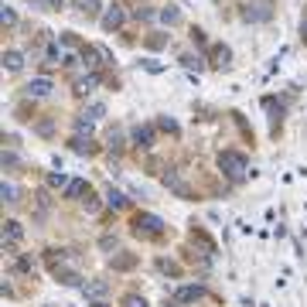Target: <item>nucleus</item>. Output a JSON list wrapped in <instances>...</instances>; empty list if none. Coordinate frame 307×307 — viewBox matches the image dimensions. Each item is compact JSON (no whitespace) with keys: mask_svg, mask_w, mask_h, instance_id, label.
<instances>
[{"mask_svg":"<svg viewBox=\"0 0 307 307\" xmlns=\"http://www.w3.org/2000/svg\"><path fill=\"white\" fill-rule=\"evenodd\" d=\"M218 164H222L229 174H242V168H246V160L239 157V154H232V150H226V154L218 157Z\"/></svg>","mask_w":307,"mask_h":307,"instance_id":"f257e3e1","label":"nucleus"},{"mask_svg":"<svg viewBox=\"0 0 307 307\" xmlns=\"http://www.w3.org/2000/svg\"><path fill=\"white\" fill-rule=\"evenodd\" d=\"M120 24H123V11H120V7H109V11L102 14V27H106V31H113Z\"/></svg>","mask_w":307,"mask_h":307,"instance_id":"f03ea898","label":"nucleus"},{"mask_svg":"<svg viewBox=\"0 0 307 307\" xmlns=\"http://www.w3.org/2000/svg\"><path fill=\"white\" fill-rule=\"evenodd\" d=\"M136 229H144V232H160V218L157 215H136Z\"/></svg>","mask_w":307,"mask_h":307,"instance_id":"7ed1b4c3","label":"nucleus"},{"mask_svg":"<svg viewBox=\"0 0 307 307\" xmlns=\"http://www.w3.org/2000/svg\"><path fill=\"white\" fill-rule=\"evenodd\" d=\"M150 140H154V126H136L133 130V144L136 147H150Z\"/></svg>","mask_w":307,"mask_h":307,"instance_id":"20e7f679","label":"nucleus"},{"mask_svg":"<svg viewBox=\"0 0 307 307\" xmlns=\"http://www.w3.org/2000/svg\"><path fill=\"white\" fill-rule=\"evenodd\" d=\"M21 236H24L21 222H7V226H4V239H7V246H14V242H21Z\"/></svg>","mask_w":307,"mask_h":307,"instance_id":"39448f33","label":"nucleus"},{"mask_svg":"<svg viewBox=\"0 0 307 307\" xmlns=\"http://www.w3.org/2000/svg\"><path fill=\"white\" fill-rule=\"evenodd\" d=\"M51 92V82L48 79H31L27 82V96H48Z\"/></svg>","mask_w":307,"mask_h":307,"instance_id":"423d86ee","label":"nucleus"},{"mask_svg":"<svg viewBox=\"0 0 307 307\" xmlns=\"http://www.w3.org/2000/svg\"><path fill=\"white\" fill-rule=\"evenodd\" d=\"M4 65L11 68V72H17V68L24 65V55L21 51H7V55H4Z\"/></svg>","mask_w":307,"mask_h":307,"instance_id":"0eeeda50","label":"nucleus"},{"mask_svg":"<svg viewBox=\"0 0 307 307\" xmlns=\"http://www.w3.org/2000/svg\"><path fill=\"white\" fill-rule=\"evenodd\" d=\"M212 58H215V65L226 68L229 65V48L226 45H215V48H212Z\"/></svg>","mask_w":307,"mask_h":307,"instance_id":"6e6552de","label":"nucleus"},{"mask_svg":"<svg viewBox=\"0 0 307 307\" xmlns=\"http://www.w3.org/2000/svg\"><path fill=\"white\" fill-rule=\"evenodd\" d=\"M160 21H164V24H178V21H181L178 7H164V11H160Z\"/></svg>","mask_w":307,"mask_h":307,"instance_id":"1a4fd4ad","label":"nucleus"},{"mask_svg":"<svg viewBox=\"0 0 307 307\" xmlns=\"http://www.w3.org/2000/svg\"><path fill=\"white\" fill-rule=\"evenodd\" d=\"M198 297H202V287H184L178 294V300H198Z\"/></svg>","mask_w":307,"mask_h":307,"instance_id":"9d476101","label":"nucleus"},{"mask_svg":"<svg viewBox=\"0 0 307 307\" xmlns=\"http://www.w3.org/2000/svg\"><path fill=\"white\" fill-rule=\"evenodd\" d=\"M86 294H89V297L106 294V280H96V284H89V287H86Z\"/></svg>","mask_w":307,"mask_h":307,"instance_id":"9b49d317","label":"nucleus"},{"mask_svg":"<svg viewBox=\"0 0 307 307\" xmlns=\"http://www.w3.org/2000/svg\"><path fill=\"white\" fill-rule=\"evenodd\" d=\"M181 65H184V68H202V58H198V55H184Z\"/></svg>","mask_w":307,"mask_h":307,"instance_id":"f8f14e48","label":"nucleus"},{"mask_svg":"<svg viewBox=\"0 0 307 307\" xmlns=\"http://www.w3.org/2000/svg\"><path fill=\"white\" fill-rule=\"evenodd\" d=\"M75 4H79L86 14H96V7H99V0H75Z\"/></svg>","mask_w":307,"mask_h":307,"instance_id":"ddd939ff","label":"nucleus"},{"mask_svg":"<svg viewBox=\"0 0 307 307\" xmlns=\"http://www.w3.org/2000/svg\"><path fill=\"white\" fill-rule=\"evenodd\" d=\"M96 82H99L96 75H89V79H82V82H79V92H92V89H96Z\"/></svg>","mask_w":307,"mask_h":307,"instance_id":"4468645a","label":"nucleus"},{"mask_svg":"<svg viewBox=\"0 0 307 307\" xmlns=\"http://www.w3.org/2000/svg\"><path fill=\"white\" fill-rule=\"evenodd\" d=\"M0 21L4 24H17V14H14L11 7H4V11H0Z\"/></svg>","mask_w":307,"mask_h":307,"instance_id":"2eb2a0df","label":"nucleus"},{"mask_svg":"<svg viewBox=\"0 0 307 307\" xmlns=\"http://www.w3.org/2000/svg\"><path fill=\"white\" fill-rule=\"evenodd\" d=\"M102 113H106V106H102V102H92V106H89V116H92V120H99Z\"/></svg>","mask_w":307,"mask_h":307,"instance_id":"dca6fc26","label":"nucleus"},{"mask_svg":"<svg viewBox=\"0 0 307 307\" xmlns=\"http://www.w3.org/2000/svg\"><path fill=\"white\" fill-rule=\"evenodd\" d=\"M123 307H147V304H144V297H126Z\"/></svg>","mask_w":307,"mask_h":307,"instance_id":"f3484780","label":"nucleus"},{"mask_svg":"<svg viewBox=\"0 0 307 307\" xmlns=\"http://www.w3.org/2000/svg\"><path fill=\"white\" fill-rule=\"evenodd\" d=\"M82 188H86V184H82V181H72V184H68V194L75 198V194H82Z\"/></svg>","mask_w":307,"mask_h":307,"instance_id":"a211bd4d","label":"nucleus"},{"mask_svg":"<svg viewBox=\"0 0 307 307\" xmlns=\"http://www.w3.org/2000/svg\"><path fill=\"white\" fill-rule=\"evenodd\" d=\"M106 198H109V205H116V208L123 205V194H120V191H109V194H106Z\"/></svg>","mask_w":307,"mask_h":307,"instance_id":"6ab92c4d","label":"nucleus"},{"mask_svg":"<svg viewBox=\"0 0 307 307\" xmlns=\"http://www.w3.org/2000/svg\"><path fill=\"white\" fill-rule=\"evenodd\" d=\"M4 198H7V202H17V191H14L11 184H7V188H4Z\"/></svg>","mask_w":307,"mask_h":307,"instance_id":"aec40b11","label":"nucleus"},{"mask_svg":"<svg viewBox=\"0 0 307 307\" xmlns=\"http://www.w3.org/2000/svg\"><path fill=\"white\" fill-rule=\"evenodd\" d=\"M75 130H86V133H89V130H92V120H79V123H75Z\"/></svg>","mask_w":307,"mask_h":307,"instance_id":"412c9836","label":"nucleus"},{"mask_svg":"<svg viewBox=\"0 0 307 307\" xmlns=\"http://www.w3.org/2000/svg\"><path fill=\"white\" fill-rule=\"evenodd\" d=\"M62 4H65V0H48V7H55V11L62 7Z\"/></svg>","mask_w":307,"mask_h":307,"instance_id":"4be33fe9","label":"nucleus"},{"mask_svg":"<svg viewBox=\"0 0 307 307\" xmlns=\"http://www.w3.org/2000/svg\"><path fill=\"white\" fill-rule=\"evenodd\" d=\"M92 307H109V304H102V300H96V304H92Z\"/></svg>","mask_w":307,"mask_h":307,"instance_id":"5701e85b","label":"nucleus"}]
</instances>
